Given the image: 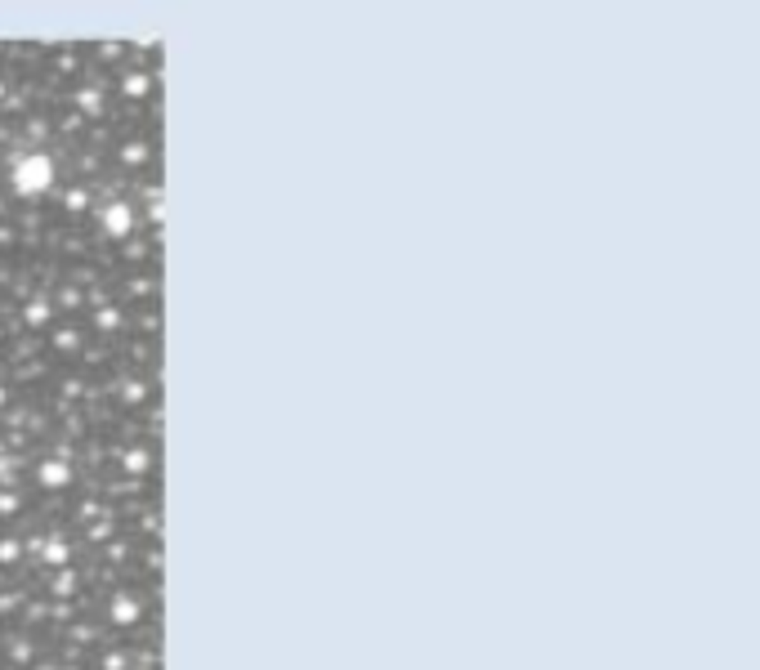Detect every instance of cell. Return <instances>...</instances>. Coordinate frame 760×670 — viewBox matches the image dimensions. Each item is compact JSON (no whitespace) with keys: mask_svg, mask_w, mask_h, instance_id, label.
I'll list each match as a JSON object with an SVG mask.
<instances>
[{"mask_svg":"<svg viewBox=\"0 0 760 670\" xmlns=\"http://www.w3.org/2000/svg\"><path fill=\"white\" fill-rule=\"evenodd\" d=\"M14 183H19L23 192H31V188H45V183H49V161H45V157H31V161L23 165V175L14 179Z\"/></svg>","mask_w":760,"mask_h":670,"instance_id":"cell-1","label":"cell"}]
</instances>
